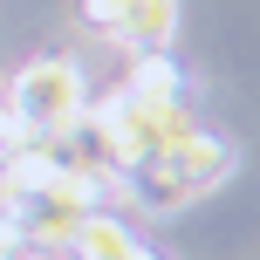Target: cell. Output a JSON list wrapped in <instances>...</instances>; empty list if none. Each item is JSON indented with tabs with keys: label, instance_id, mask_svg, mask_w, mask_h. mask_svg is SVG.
<instances>
[{
	"label": "cell",
	"instance_id": "6da1fadb",
	"mask_svg": "<svg viewBox=\"0 0 260 260\" xmlns=\"http://www.w3.org/2000/svg\"><path fill=\"white\" fill-rule=\"evenodd\" d=\"M233 171V144L212 137V130H192V137H178L171 151L144 157V165H130V199H137L144 212H178L192 206L199 192H212V185Z\"/></svg>",
	"mask_w": 260,
	"mask_h": 260
},
{
	"label": "cell",
	"instance_id": "5b68a950",
	"mask_svg": "<svg viewBox=\"0 0 260 260\" xmlns=\"http://www.w3.org/2000/svg\"><path fill=\"white\" fill-rule=\"evenodd\" d=\"M123 89H130V96H144V103H178V69H171L165 55H137Z\"/></svg>",
	"mask_w": 260,
	"mask_h": 260
},
{
	"label": "cell",
	"instance_id": "277c9868",
	"mask_svg": "<svg viewBox=\"0 0 260 260\" xmlns=\"http://www.w3.org/2000/svg\"><path fill=\"white\" fill-rule=\"evenodd\" d=\"M55 253H62V260H157L123 219H110V212H96V206L76 212V226L62 233V247H55Z\"/></svg>",
	"mask_w": 260,
	"mask_h": 260
},
{
	"label": "cell",
	"instance_id": "3957f363",
	"mask_svg": "<svg viewBox=\"0 0 260 260\" xmlns=\"http://www.w3.org/2000/svg\"><path fill=\"white\" fill-rule=\"evenodd\" d=\"M82 21L130 55H165L178 35V0H82Z\"/></svg>",
	"mask_w": 260,
	"mask_h": 260
},
{
	"label": "cell",
	"instance_id": "7a4b0ae2",
	"mask_svg": "<svg viewBox=\"0 0 260 260\" xmlns=\"http://www.w3.org/2000/svg\"><path fill=\"white\" fill-rule=\"evenodd\" d=\"M14 117L35 130V137H55L62 123L82 117V76L69 62H27L14 76Z\"/></svg>",
	"mask_w": 260,
	"mask_h": 260
}]
</instances>
